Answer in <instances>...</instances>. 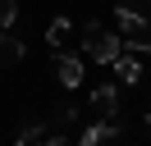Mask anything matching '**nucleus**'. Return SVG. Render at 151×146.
<instances>
[{
    "instance_id": "nucleus-1",
    "label": "nucleus",
    "mask_w": 151,
    "mask_h": 146,
    "mask_svg": "<svg viewBox=\"0 0 151 146\" xmlns=\"http://www.w3.org/2000/svg\"><path fill=\"white\" fill-rule=\"evenodd\" d=\"M114 18H119L124 50H133V55H147V50H151V23H147V18H142L133 5H119V9H114Z\"/></svg>"
},
{
    "instance_id": "nucleus-2",
    "label": "nucleus",
    "mask_w": 151,
    "mask_h": 146,
    "mask_svg": "<svg viewBox=\"0 0 151 146\" xmlns=\"http://www.w3.org/2000/svg\"><path fill=\"white\" fill-rule=\"evenodd\" d=\"M83 50L92 55L96 64H110L114 55L124 50V36H114V32H105V27H101V23H96V18H92V23H83Z\"/></svg>"
},
{
    "instance_id": "nucleus-3",
    "label": "nucleus",
    "mask_w": 151,
    "mask_h": 146,
    "mask_svg": "<svg viewBox=\"0 0 151 146\" xmlns=\"http://www.w3.org/2000/svg\"><path fill=\"white\" fill-rule=\"evenodd\" d=\"M110 69L119 73V82H128V87H137V82H142V59H137V55H133V50H128V55L119 50V55H114V59H110Z\"/></svg>"
},
{
    "instance_id": "nucleus-4",
    "label": "nucleus",
    "mask_w": 151,
    "mask_h": 146,
    "mask_svg": "<svg viewBox=\"0 0 151 146\" xmlns=\"http://www.w3.org/2000/svg\"><path fill=\"white\" fill-rule=\"evenodd\" d=\"M92 110H96L101 119H114V114H119V91H114L110 82H101V87L92 91Z\"/></svg>"
},
{
    "instance_id": "nucleus-5",
    "label": "nucleus",
    "mask_w": 151,
    "mask_h": 146,
    "mask_svg": "<svg viewBox=\"0 0 151 146\" xmlns=\"http://www.w3.org/2000/svg\"><path fill=\"white\" fill-rule=\"evenodd\" d=\"M55 73H60L64 87H78V82H83V59L69 55V50H60V55H55Z\"/></svg>"
},
{
    "instance_id": "nucleus-6",
    "label": "nucleus",
    "mask_w": 151,
    "mask_h": 146,
    "mask_svg": "<svg viewBox=\"0 0 151 146\" xmlns=\"http://www.w3.org/2000/svg\"><path fill=\"white\" fill-rule=\"evenodd\" d=\"M119 137H124V128L114 123V119H101V123H92V128L83 132V146H101V142H119Z\"/></svg>"
},
{
    "instance_id": "nucleus-7",
    "label": "nucleus",
    "mask_w": 151,
    "mask_h": 146,
    "mask_svg": "<svg viewBox=\"0 0 151 146\" xmlns=\"http://www.w3.org/2000/svg\"><path fill=\"white\" fill-rule=\"evenodd\" d=\"M23 59V41L9 32V27H0V69H14Z\"/></svg>"
},
{
    "instance_id": "nucleus-8",
    "label": "nucleus",
    "mask_w": 151,
    "mask_h": 146,
    "mask_svg": "<svg viewBox=\"0 0 151 146\" xmlns=\"http://www.w3.org/2000/svg\"><path fill=\"white\" fill-rule=\"evenodd\" d=\"M69 36H73V23H69V18H55V23H50L46 27V46H50V50H69Z\"/></svg>"
},
{
    "instance_id": "nucleus-9",
    "label": "nucleus",
    "mask_w": 151,
    "mask_h": 146,
    "mask_svg": "<svg viewBox=\"0 0 151 146\" xmlns=\"http://www.w3.org/2000/svg\"><path fill=\"white\" fill-rule=\"evenodd\" d=\"M19 18V0H0V27H14Z\"/></svg>"
},
{
    "instance_id": "nucleus-10",
    "label": "nucleus",
    "mask_w": 151,
    "mask_h": 146,
    "mask_svg": "<svg viewBox=\"0 0 151 146\" xmlns=\"http://www.w3.org/2000/svg\"><path fill=\"white\" fill-rule=\"evenodd\" d=\"M147 123H151V119H147Z\"/></svg>"
}]
</instances>
